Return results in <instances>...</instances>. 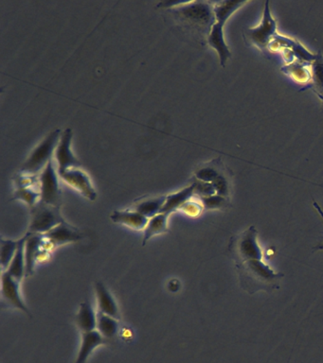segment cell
Wrapping results in <instances>:
<instances>
[{"mask_svg": "<svg viewBox=\"0 0 323 363\" xmlns=\"http://www.w3.org/2000/svg\"><path fill=\"white\" fill-rule=\"evenodd\" d=\"M180 209H183L185 213L189 214V215L191 216L198 215L199 212L201 210L200 206H198V204L190 203V201L184 204Z\"/></svg>", "mask_w": 323, "mask_h": 363, "instance_id": "obj_32", "label": "cell"}, {"mask_svg": "<svg viewBox=\"0 0 323 363\" xmlns=\"http://www.w3.org/2000/svg\"><path fill=\"white\" fill-rule=\"evenodd\" d=\"M166 198H167V196H160L141 201L140 204L135 206L134 210L140 212L146 218H153V217L158 215L163 211Z\"/></svg>", "mask_w": 323, "mask_h": 363, "instance_id": "obj_22", "label": "cell"}, {"mask_svg": "<svg viewBox=\"0 0 323 363\" xmlns=\"http://www.w3.org/2000/svg\"><path fill=\"white\" fill-rule=\"evenodd\" d=\"M196 175L198 180L207 182V183H213L220 174L216 168H211V166H206V168H202L198 170Z\"/></svg>", "mask_w": 323, "mask_h": 363, "instance_id": "obj_29", "label": "cell"}, {"mask_svg": "<svg viewBox=\"0 0 323 363\" xmlns=\"http://www.w3.org/2000/svg\"><path fill=\"white\" fill-rule=\"evenodd\" d=\"M14 199L25 201L32 208L39 203L41 195L40 191L35 190L32 186H19L14 193Z\"/></svg>", "mask_w": 323, "mask_h": 363, "instance_id": "obj_26", "label": "cell"}, {"mask_svg": "<svg viewBox=\"0 0 323 363\" xmlns=\"http://www.w3.org/2000/svg\"><path fill=\"white\" fill-rule=\"evenodd\" d=\"M194 194L200 197V198H206V197H211L216 195V188L213 183H207V182H202L196 179L194 182Z\"/></svg>", "mask_w": 323, "mask_h": 363, "instance_id": "obj_27", "label": "cell"}, {"mask_svg": "<svg viewBox=\"0 0 323 363\" xmlns=\"http://www.w3.org/2000/svg\"><path fill=\"white\" fill-rule=\"evenodd\" d=\"M115 223L123 224L134 230H143L147 226L149 219L136 210L114 211L110 217Z\"/></svg>", "mask_w": 323, "mask_h": 363, "instance_id": "obj_16", "label": "cell"}, {"mask_svg": "<svg viewBox=\"0 0 323 363\" xmlns=\"http://www.w3.org/2000/svg\"><path fill=\"white\" fill-rule=\"evenodd\" d=\"M168 214L160 213L158 215L149 219L147 226L145 229V236H143V245L147 243L149 239L158 234H165L168 232Z\"/></svg>", "mask_w": 323, "mask_h": 363, "instance_id": "obj_20", "label": "cell"}, {"mask_svg": "<svg viewBox=\"0 0 323 363\" xmlns=\"http://www.w3.org/2000/svg\"><path fill=\"white\" fill-rule=\"evenodd\" d=\"M214 188H216L217 195L227 197L229 194L228 181L223 175H219L218 177L213 182Z\"/></svg>", "mask_w": 323, "mask_h": 363, "instance_id": "obj_31", "label": "cell"}, {"mask_svg": "<svg viewBox=\"0 0 323 363\" xmlns=\"http://www.w3.org/2000/svg\"><path fill=\"white\" fill-rule=\"evenodd\" d=\"M62 180L69 184L73 188L79 191L83 196L90 201L96 200L97 193L93 188L92 180L88 177L87 174L78 168H70L62 173H58Z\"/></svg>", "mask_w": 323, "mask_h": 363, "instance_id": "obj_11", "label": "cell"}, {"mask_svg": "<svg viewBox=\"0 0 323 363\" xmlns=\"http://www.w3.org/2000/svg\"><path fill=\"white\" fill-rule=\"evenodd\" d=\"M276 32L277 22L272 17L269 2L267 1L264 4V15H262L261 24L258 27L246 30L244 36L260 50H264L269 45L271 38L276 35Z\"/></svg>", "mask_w": 323, "mask_h": 363, "instance_id": "obj_8", "label": "cell"}, {"mask_svg": "<svg viewBox=\"0 0 323 363\" xmlns=\"http://www.w3.org/2000/svg\"><path fill=\"white\" fill-rule=\"evenodd\" d=\"M48 241L52 247L65 245L67 243L76 242L84 238V234L81 233L76 227H73L67 221H64L59 226L54 227L52 230L44 234Z\"/></svg>", "mask_w": 323, "mask_h": 363, "instance_id": "obj_12", "label": "cell"}, {"mask_svg": "<svg viewBox=\"0 0 323 363\" xmlns=\"http://www.w3.org/2000/svg\"><path fill=\"white\" fill-rule=\"evenodd\" d=\"M213 5V2L207 1L178 2L176 6L173 7L175 8L173 12L183 21L205 32L209 36L211 28L216 23Z\"/></svg>", "mask_w": 323, "mask_h": 363, "instance_id": "obj_2", "label": "cell"}, {"mask_svg": "<svg viewBox=\"0 0 323 363\" xmlns=\"http://www.w3.org/2000/svg\"><path fill=\"white\" fill-rule=\"evenodd\" d=\"M315 248L323 250V242H322V243H320L319 246L315 247Z\"/></svg>", "mask_w": 323, "mask_h": 363, "instance_id": "obj_34", "label": "cell"}, {"mask_svg": "<svg viewBox=\"0 0 323 363\" xmlns=\"http://www.w3.org/2000/svg\"><path fill=\"white\" fill-rule=\"evenodd\" d=\"M225 24H226V22L216 21L208 36L209 45L218 53L220 65L223 67L231 56V50H229L228 45L225 41L223 30Z\"/></svg>", "mask_w": 323, "mask_h": 363, "instance_id": "obj_13", "label": "cell"}, {"mask_svg": "<svg viewBox=\"0 0 323 363\" xmlns=\"http://www.w3.org/2000/svg\"><path fill=\"white\" fill-rule=\"evenodd\" d=\"M64 221L59 206H50L39 201L37 206L31 208V223H30L29 232L46 234Z\"/></svg>", "mask_w": 323, "mask_h": 363, "instance_id": "obj_4", "label": "cell"}, {"mask_svg": "<svg viewBox=\"0 0 323 363\" xmlns=\"http://www.w3.org/2000/svg\"><path fill=\"white\" fill-rule=\"evenodd\" d=\"M62 132L60 129L52 131L41 143L34 148L30 157L25 161L21 166V173L24 175L34 176L43 171L48 164L52 160V156L61 138Z\"/></svg>", "mask_w": 323, "mask_h": 363, "instance_id": "obj_3", "label": "cell"}, {"mask_svg": "<svg viewBox=\"0 0 323 363\" xmlns=\"http://www.w3.org/2000/svg\"><path fill=\"white\" fill-rule=\"evenodd\" d=\"M95 292L99 311L120 320L121 314L117 302H116L112 294L108 291L107 287L102 282L97 281L95 284Z\"/></svg>", "mask_w": 323, "mask_h": 363, "instance_id": "obj_15", "label": "cell"}, {"mask_svg": "<svg viewBox=\"0 0 323 363\" xmlns=\"http://www.w3.org/2000/svg\"><path fill=\"white\" fill-rule=\"evenodd\" d=\"M194 194V186L191 184L188 188L178 191V192L171 194L166 198L165 204H164L163 211L161 213L168 214L170 215L171 212L180 209L184 204L188 203L191 200V197Z\"/></svg>", "mask_w": 323, "mask_h": 363, "instance_id": "obj_18", "label": "cell"}, {"mask_svg": "<svg viewBox=\"0 0 323 363\" xmlns=\"http://www.w3.org/2000/svg\"><path fill=\"white\" fill-rule=\"evenodd\" d=\"M97 330L103 335L107 340L113 339L118 334L120 330V324L118 320L115 318L103 314V312H97Z\"/></svg>", "mask_w": 323, "mask_h": 363, "instance_id": "obj_21", "label": "cell"}, {"mask_svg": "<svg viewBox=\"0 0 323 363\" xmlns=\"http://www.w3.org/2000/svg\"><path fill=\"white\" fill-rule=\"evenodd\" d=\"M312 79L315 91L323 98V55L319 52L312 63Z\"/></svg>", "mask_w": 323, "mask_h": 363, "instance_id": "obj_25", "label": "cell"}, {"mask_svg": "<svg viewBox=\"0 0 323 363\" xmlns=\"http://www.w3.org/2000/svg\"><path fill=\"white\" fill-rule=\"evenodd\" d=\"M202 204L208 209H216L223 208L226 200L225 197L219 195H213L211 197H206V198H201Z\"/></svg>", "mask_w": 323, "mask_h": 363, "instance_id": "obj_30", "label": "cell"}, {"mask_svg": "<svg viewBox=\"0 0 323 363\" xmlns=\"http://www.w3.org/2000/svg\"><path fill=\"white\" fill-rule=\"evenodd\" d=\"M107 340L97 329L94 331L85 332L82 335V342L75 363H85L96 348L107 344Z\"/></svg>", "mask_w": 323, "mask_h": 363, "instance_id": "obj_14", "label": "cell"}, {"mask_svg": "<svg viewBox=\"0 0 323 363\" xmlns=\"http://www.w3.org/2000/svg\"><path fill=\"white\" fill-rule=\"evenodd\" d=\"M246 1H219L213 5L216 21L227 22L234 12L246 4Z\"/></svg>", "mask_w": 323, "mask_h": 363, "instance_id": "obj_23", "label": "cell"}, {"mask_svg": "<svg viewBox=\"0 0 323 363\" xmlns=\"http://www.w3.org/2000/svg\"><path fill=\"white\" fill-rule=\"evenodd\" d=\"M25 241V258H26V277L34 274L35 265L47 256L49 250L54 248L44 234L28 232Z\"/></svg>", "mask_w": 323, "mask_h": 363, "instance_id": "obj_7", "label": "cell"}, {"mask_svg": "<svg viewBox=\"0 0 323 363\" xmlns=\"http://www.w3.org/2000/svg\"><path fill=\"white\" fill-rule=\"evenodd\" d=\"M231 251L237 264L247 261H262V250L257 242V232L253 226L231 241Z\"/></svg>", "mask_w": 323, "mask_h": 363, "instance_id": "obj_5", "label": "cell"}, {"mask_svg": "<svg viewBox=\"0 0 323 363\" xmlns=\"http://www.w3.org/2000/svg\"><path fill=\"white\" fill-rule=\"evenodd\" d=\"M19 241L1 239L0 241V263L2 270L6 272L19 248Z\"/></svg>", "mask_w": 323, "mask_h": 363, "instance_id": "obj_24", "label": "cell"}, {"mask_svg": "<svg viewBox=\"0 0 323 363\" xmlns=\"http://www.w3.org/2000/svg\"><path fill=\"white\" fill-rule=\"evenodd\" d=\"M240 284L249 294L276 289L282 274H276L262 261H247L237 264Z\"/></svg>", "mask_w": 323, "mask_h": 363, "instance_id": "obj_1", "label": "cell"}, {"mask_svg": "<svg viewBox=\"0 0 323 363\" xmlns=\"http://www.w3.org/2000/svg\"><path fill=\"white\" fill-rule=\"evenodd\" d=\"M58 171L52 160L43 170L39 177L40 201L50 206H61V189H60Z\"/></svg>", "mask_w": 323, "mask_h": 363, "instance_id": "obj_6", "label": "cell"}, {"mask_svg": "<svg viewBox=\"0 0 323 363\" xmlns=\"http://www.w3.org/2000/svg\"><path fill=\"white\" fill-rule=\"evenodd\" d=\"M322 102H323V98H322Z\"/></svg>", "mask_w": 323, "mask_h": 363, "instance_id": "obj_35", "label": "cell"}, {"mask_svg": "<svg viewBox=\"0 0 323 363\" xmlns=\"http://www.w3.org/2000/svg\"><path fill=\"white\" fill-rule=\"evenodd\" d=\"M291 50L294 54L296 55L299 59L305 60V62L313 63L315 59L317 54H312L311 52H308L306 49L300 44V43L294 41L291 45Z\"/></svg>", "mask_w": 323, "mask_h": 363, "instance_id": "obj_28", "label": "cell"}, {"mask_svg": "<svg viewBox=\"0 0 323 363\" xmlns=\"http://www.w3.org/2000/svg\"><path fill=\"white\" fill-rule=\"evenodd\" d=\"M72 131L65 129L55 150V159L58 164V173H62L70 168H79L81 163L72 151Z\"/></svg>", "mask_w": 323, "mask_h": 363, "instance_id": "obj_9", "label": "cell"}, {"mask_svg": "<svg viewBox=\"0 0 323 363\" xmlns=\"http://www.w3.org/2000/svg\"><path fill=\"white\" fill-rule=\"evenodd\" d=\"M20 281L14 278L7 272H2L1 276V294L4 301L14 309L22 310L25 314L32 317L31 311L25 304L20 294Z\"/></svg>", "mask_w": 323, "mask_h": 363, "instance_id": "obj_10", "label": "cell"}, {"mask_svg": "<svg viewBox=\"0 0 323 363\" xmlns=\"http://www.w3.org/2000/svg\"><path fill=\"white\" fill-rule=\"evenodd\" d=\"M25 241L26 238L19 239V245L16 254L10 264L7 272L11 274L14 278L21 281L24 276H26V258H25Z\"/></svg>", "mask_w": 323, "mask_h": 363, "instance_id": "obj_19", "label": "cell"}, {"mask_svg": "<svg viewBox=\"0 0 323 363\" xmlns=\"http://www.w3.org/2000/svg\"><path fill=\"white\" fill-rule=\"evenodd\" d=\"M78 327L83 333L94 331L97 329V314L88 302H81L76 316Z\"/></svg>", "mask_w": 323, "mask_h": 363, "instance_id": "obj_17", "label": "cell"}, {"mask_svg": "<svg viewBox=\"0 0 323 363\" xmlns=\"http://www.w3.org/2000/svg\"><path fill=\"white\" fill-rule=\"evenodd\" d=\"M314 208L317 209V212L320 213V215L322 216V218L323 219V211L322 210V208H320L319 204L314 203Z\"/></svg>", "mask_w": 323, "mask_h": 363, "instance_id": "obj_33", "label": "cell"}]
</instances>
